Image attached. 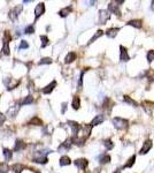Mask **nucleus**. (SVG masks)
I'll use <instances>...</instances> for the list:
<instances>
[{"label":"nucleus","instance_id":"obj_1","mask_svg":"<svg viewBox=\"0 0 154 173\" xmlns=\"http://www.w3.org/2000/svg\"><path fill=\"white\" fill-rule=\"evenodd\" d=\"M113 125H114V127L116 128V129L122 130V129H126V128H128V126H129V122H128V120L123 119V118L116 117V118H114V119H113Z\"/></svg>","mask_w":154,"mask_h":173},{"label":"nucleus","instance_id":"obj_2","mask_svg":"<svg viewBox=\"0 0 154 173\" xmlns=\"http://www.w3.org/2000/svg\"><path fill=\"white\" fill-rule=\"evenodd\" d=\"M23 9V6L22 5H19V6H15L14 8H12L8 13V17L12 20V21H16V19L19 17V15L21 14Z\"/></svg>","mask_w":154,"mask_h":173},{"label":"nucleus","instance_id":"obj_3","mask_svg":"<svg viewBox=\"0 0 154 173\" xmlns=\"http://www.w3.org/2000/svg\"><path fill=\"white\" fill-rule=\"evenodd\" d=\"M68 126L71 128V132H73V137H76L77 134L80 133V129H81V125L76 121H73V120H69L68 122Z\"/></svg>","mask_w":154,"mask_h":173},{"label":"nucleus","instance_id":"obj_4","mask_svg":"<svg viewBox=\"0 0 154 173\" xmlns=\"http://www.w3.org/2000/svg\"><path fill=\"white\" fill-rule=\"evenodd\" d=\"M12 82H13V79H12V77H6V79L4 80L5 85L7 87V90H13V89H15V88L20 84V81H15L14 83Z\"/></svg>","mask_w":154,"mask_h":173},{"label":"nucleus","instance_id":"obj_5","mask_svg":"<svg viewBox=\"0 0 154 173\" xmlns=\"http://www.w3.org/2000/svg\"><path fill=\"white\" fill-rule=\"evenodd\" d=\"M45 13V4L44 2H39L35 8V17L38 19Z\"/></svg>","mask_w":154,"mask_h":173},{"label":"nucleus","instance_id":"obj_6","mask_svg":"<svg viewBox=\"0 0 154 173\" xmlns=\"http://www.w3.org/2000/svg\"><path fill=\"white\" fill-rule=\"evenodd\" d=\"M19 110H20V104H19V103H17V104H14L13 106H9V109H8L7 111V115L10 117V118H15L17 112H19Z\"/></svg>","mask_w":154,"mask_h":173},{"label":"nucleus","instance_id":"obj_7","mask_svg":"<svg viewBox=\"0 0 154 173\" xmlns=\"http://www.w3.org/2000/svg\"><path fill=\"white\" fill-rule=\"evenodd\" d=\"M75 165L77 166L80 170H85L89 165V162L88 159H85V158H80V159H76L75 162Z\"/></svg>","mask_w":154,"mask_h":173},{"label":"nucleus","instance_id":"obj_8","mask_svg":"<svg viewBox=\"0 0 154 173\" xmlns=\"http://www.w3.org/2000/svg\"><path fill=\"white\" fill-rule=\"evenodd\" d=\"M47 154H37V156L33 158V162L38 164H46L48 162V158L46 157Z\"/></svg>","mask_w":154,"mask_h":173},{"label":"nucleus","instance_id":"obj_9","mask_svg":"<svg viewBox=\"0 0 154 173\" xmlns=\"http://www.w3.org/2000/svg\"><path fill=\"white\" fill-rule=\"evenodd\" d=\"M152 141L151 140H146L145 142H144V144H143V147H141V149H140L139 154L140 155H145V154H147L148 151L151 150V148H152Z\"/></svg>","mask_w":154,"mask_h":173},{"label":"nucleus","instance_id":"obj_10","mask_svg":"<svg viewBox=\"0 0 154 173\" xmlns=\"http://www.w3.org/2000/svg\"><path fill=\"white\" fill-rule=\"evenodd\" d=\"M103 120H105V117H103V114H98V115H95L94 118H93V120L91 121L90 126H91V127H94V126H98V125L103 124Z\"/></svg>","mask_w":154,"mask_h":173},{"label":"nucleus","instance_id":"obj_11","mask_svg":"<svg viewBox=\"0 0 154 173\" xmlns=\"http://www.w3.org/2000/svg\"><path fill=\"white\" fill-rule=\"evenodd\" d=\"M99 16H100L99 23H100V24H103V23L109 19V12H108V10H103V9H101V10L99 12Z\"/></svg>","mask_w":154,"mask_h":173},{"label":"nucleus","instance_id":"obj_12","mask_svg":"<svg viewBox=\"0 0 154 173\" xmlns=\"http://www.w3.org/2000/svg\"><path fill=\"white\" fill-rule=\"evenodd\" d=\"M27 148V143H24L22 140H16L14 144V151H22Z\"/></svg>","mask_w":154,"mask_h":173},{"label":"nucleus","instance_id":"obj_13","mask_svg":"<svg viewBox=\"0 0 154 173\" xmlns=\"http://www.w3.org/2000/svg\"><path fill=\"white\" fill-rule=\"evenodd\" d=\"M120 51H121V54H120V59H121V61H129L130 60V55L128 54V51H126L125 47H123V46L121 45L120 46Z\"/></svg>","mask_w":154,"mask_h":173},{"label":"nucleus","instance_id":"obj_14","mask_svg":"<svg viewBox=\"0 0 154 173\" xmlns=\"http://www.w3.org/2000/svg\"><path fill=\"white\" fill-rule=\"evenodd\" d=\"M57 87V81H52L50 84H47L45 88H43V94L45 95H48V94H51L52 91L54 90V88Z\"/></svg>","mask_w":154,"mask_h":173},{"label":"nucleus","instance_id":"obj_15","mask_svg":"<svg viewBox=\"0 0 154 173\" xmlns=\"http://www.w3.org/2000/svg\"><path fill=\"white\" fill-rule=\"evenodd\" d=\"M71 144H73V140H71V137L70 139H67L65 142L62 143L61 145L59 147V151L61 150H68V149H70V147H71Z\"/></svg>","mask_w":154,"mask_h":173},{"label":"nucleus","instance_id":"obj_16","mask_svg":"<svg viewBox=\"0 0 154 173\" xmlns=\"http://www.w3.org/2000/svg\"><path fill=\"white\" fill-rule=\"evenodd\" d=\"M118 6H120V5H116L115 1H112L109 4V6H108V9H109V12H112V13H114V14H116V15H120Z\"/></svg>","mask_w":154,"mask_h":173},{"label":"nucleus","instance_id":"obj_17","mask_svg":"<svg viewBox=\"0 0 154 173\" xmlns=\"http://www.w3.org/2000/svg\"><path fill=\"white\" fill-rule=\"evenodd\" d=\"M24 169H25V167H24L22 164H19V163H16V164L10 166V170L14 173H22V171Z\"/></svg>","mask_w":154,"mask_h":173},{"label":"nucleus","instance_id":"obj_18","mask_svg":"<svg viewBox=\"0 0 154 173\" xmlns=\"http://www.w3.org/2000/svg\"><path fill=\"white\" fill-rule=\"evenodd\" d=\"M32 103H33V97H32L31 95H29V96H27V97L23 98L19 104H20V106H21V105H29V104H32Z\"/></svg>","mask_w":154,"mask_h":173},{"label":"nucleus","instance_id":"obj_19","mask_svg":"<svg viewBox=\"0 0 154 173\" xmlns=\"http://www.w3.org/2000/svg\"><path fill=\"white\" fill-rule=\"evenodd\" d=\"M28 125H31V126H42L43 121L40 120L38 117H33V118H31V120L28 121Z\"/></svg>","mask_w":154,"mask_h":173},{"label":"nucleus","instance_id":"obj_20","mask_svg":"<svg viewBox=\"0 0 154 173\" xmlns=\"http://www.w3.org/2000/svg\"><path fill=\"white\" fill-rule=\"evenodd\" d=\"M118 30H120L118 28H110V29H108V30L106 31V36L109 38H114L118 35Z\"/></svg>","mask_w":154,"mask_h":173},{"label":"nucleus","instance_id":"obj_21","mask_svg":"<svg viewBox=\"0 0 154 173\" xmlns=\"http://www.w3.org/2000/svg\"><path fill=\"white\" fill-rule=\"evenodd\" d=\"M74 60H76V53L75 52H69L65 58V62L66 64H71Z\"/></svg>","mask_w":154,"mask_h":173},{"label":"nucleus","instance_id":"obj_22","mask_svg":"<svg viewBox=\"0 0 154 173\" xmlns=\"http://www.w3.org/2000/svg\"><path fill=\"white\" fill-rule=\"evenodd\" d=\"M2 155H4V157L6 160H10L12 157H13V152L10 149H8V148H4L2 149Z\"/></svg>","mask_w":154,"mask_h":173},{"label":"nucleus","instance_id":"obj_23","mask_svg":"<svg viewBox=\"0 0 154 173\" xmlns=\"http://www.w3.org/2000/svg\"><path fill=\"white\" fill-rule=\"evenodd\" d=\"M128 24L135 27V28H137V29H140V28L143 27V21H141V20H131V21L128 22Z\"/></svg>","mask_w":154,"mask_h":173},{"label":"nucleus","instance_id":"obj_24","mask_svg":"<svg viewBox=\"0 0 154 173\" xmlns=\"http://www.w3.org/2000/svg\"><path fill=\"white\" fill-rule=\"evenodd\" d=\"M73 109L74 110H78L80 107H81V99H80V97L78 96H74L73 98Z\"/></svg>","mask_w":154,"mask_h":173},{"label":"nucleus","instance_id":"obj_25","mask_svg":"<svg viewBox=\"0 0 154 173\" xmlns=\"http://www.w3.org/2000/svg\"><path fill=\"white\" fill-rule=\"evenodd\" d=\"M71 6H69V7H66V8H62L61 10L59 12V15L61 16V17H66V16H68V14H70L71 13Z\"/></svg>","mask_w":154,"mask_h":173},{"label":"nucleus","instance_id":"obj_26","mask_svg":"<svg viewBox=\"0 0 154 173\" xmlns=\"http://www.w3.org/2000/svg\"><path fill=\"white\" fill-rule=\"evenodd\" d=\"M70 164H71V160H70V158L68 156H62L60 158V165L61 166H67L70 165Z\"/></svg>","mask_w":154,"mask_h":173},{"label":"nucleus","instance_id":"obj_27","mask_svg":"<svg viewBox=\"0 0 154 173\" xmlns=\"http://www.w3.org/2000/svg\"><path fill=\"white\" fill-rule=\"evenodd\" d=\"M1 51H2V54H5V55H9L10 50H9V43H8V42H5V40H4V44H2V49H1Z\"/></svg>","mask_w":154,"mask_h":173},{"label":"nucleus","instance_id":"obj_28","mask_svg":"<svg viewBox=\"0 0 154 173\" xmlns=\"http://www.w3.org/2000/svg\"><path fill=\"white\" fill-rule=\"evenodd\" d=\"M99 160H100V164H107V163L110 162V156L103 154V155H101V156L99 157Z\"/></svg>","mask_w":154,"mask_h":173},{"label":"nucleus","instance_id":"obj_29","mask_svg":"<svg viewBox=\"0 0 154 173\" xmlns=\"http://www.w3.org/2000/svg\"><path fill=\"white\" fill-rule=\"evenodd\" d=\"M40 40H42V49H45L46 46L48 45V43H50L48 37L45 36V35H42V36H40Z\"/></svg>","mask_w":154,"mask_h":173},{"label":"nucleus","instance_id":"obj_30","mask_svg":"<svg viewBox=\"0 0 154 173\" xmlns=\"http://www.w3.org/2000/svg\"><path fill=\"white\" fill-rule=\"evenodd\" d=\"M103 30H98L97 32H95L94 35H93V37L90 39V42H89V44H92L93 42H94L95 39H98V38L100 37V36H103Z\"/></svg>","mask_w":154,"mask_h":173},{"label":"nucleus","instance_id":"obj_31","mask_svg":"<svg viewBox=\"0 0 154 173\" xmlns=\"http://www.w3.org/2000/svg\"><path fill=\"white\" fill-rule=\"evenodd\" d=\"M9 166L7 163H0V173H8Z\"/></svg>","mask_w":154,"mask_h":173},{"label":"nucleus","instance_id":"obj_32","mask_svg":"<svg viewBox=\"0 0 154 173\" xmlns=\"http://www.w3.org/2000/svg\"><path fill=\"white\" fill-rule=\"evenodd\" d=\"M123 100H124L125 103L130 104V105H133L135 107H137V106H138V104H137V103H136L133 99H131V98L129 97V96H124V97H123Z\"/></svg>","mask_w":154,"mask_h":173},{"label":"nucleus","instance_id":"obj_33","mask_svg":"<svg viewBox=\"0 0 154 173\" xmlns=\"http://www.w3.org/2000/svg\"><path fill=\"white\" fill-rule=\"evenodd\" d=\"M103 145H105V148L106 149H108V150H110V149H113L114 148V143L112 142V140H105L103 141Z\"/></svg>","mask_w":154,"mask_h":173},{"label":"nucleus","instance_id":"obj_34","mask_svg":"<svg viewBox=\"0 0 154 173\" xmlns=\"http://www.w3.org/2000/svg\"><path fill=\"white\" fill-rule=\"evenodd\" d=\"M38 64L39 65H50V64H52V59L51 58H43Z\"/></svg>","mask_w":154,"mask_h":173},{"label":"nucleus","instance_id":"obj_35","mask_svg":"<svg viewBox=\"0 0 154 173\" xmlns=\"http://www.w3.org/2000/svg\"><path fill=\"white\" fill-rule=\"evenodd\" d=\"M135 160H136V156H132L131 158H129V160H128V163L124 165V167H131V166L135 164Z\"/></svg>","mask_w":154,"mask_h":173},{"label":"nucleus","instance_id":"obj_36","mask_svg":"<svg viewBox=\"0 0 154 173\" xmlns=\"http://www.w3.org/2000/svg\"><path fill=\"white\" fill-rule=\"evenodd\" d=\"M29 47V44L27 40H21L20 45H19V50H24V49H28Z\"/></svg>","mask_w":154,"mask_h":173},{"label":"nucleus","instance_id":"obj_37","mask_svg":"<svg viewBox=\"0 0 154 173\" xmlns=\"http://www.w3.org/2000/svg\"><path fill=\"white\" fill-rule=\"evenodd\" d=\"M24 32H25V34H29V35L33 34V32H35V27H33V25H28V27L24 29Z\"/></svg>","mask_w":154,"mask_h":173},{"label":"nucleus","instance_id":"obj_38","mask_svg":"<svg viewBox=\"0 0 154 173\" xmlns=\"http://www.w3.org/2000/svg\"><path fill=\"white\" fill-rule=\"evenodd\" d=\"M153 60H154V50H152V51H150V52L147 53V61L152 62Z\"/></svg>","mask_w":154,"mask_h":173},{"label":"nucleus","instance_id":"obj_39","mask_svg":"<svg viewBox=\"0 0 154 173\" xmlns=\"http://www.w3.org/2000/svg\"><path fill=\"white\" fill-rule=\"evenodd\" d=\"M84 73L85 70H83L81 73V76H80V82H78V90H81L82 87H83V76H84Z\"/></svg>","mask_w":154,"mask_h":173},{"label":"nucleus","instance_id":"obj_40","mask_svg":"<svg viewBox=\"0 0 154 173\" xmlns=\"http://www.w3.org/2000/svg\"><path fill=\"white\" fill-rule=\"evenodd\" d=\"M10 39H12V37H10V35H9V32L8 31H5V36H4V40L5 42H10Z\"/></svg>","mask_w":154,"mask_h":173},{"label":"nucleus","instance_id":"obj_41","mask_svg":"<svg viewBox=\"0 0 154 173\" xmlns=\"http://www.w3.org/2000/svg\"><path fill=\"white\" fill-rule=\"evenodd\" d=\"M5 121H6V115H5L4 113L0 112V125H4Z\"/></svg>","mask_w":154,"mask_h":173},{"label":"nucleus","instance_id":"obj_42","mask_svg":"<svg viewBox=\"0 0 154 173\" xmlns=\"http://www.w3.org/2000/svg\"><path fill=\"white\" fill-rule=\"evenodd\" d=\"M66 110H67V103H63V104H62V111H61V112L65 113L66 112Z\"/></svg>","mask_w":154,"mask_h":173},{"label":"nucleus","instance_id":"obj_43","mask_svg":"<svg viewBox=\"0 0 154 173\" xmlns=\"http://www.w3.org/2000/svg\"><path fill=\"white\" fill-rule=\"evenodd\" d=\"M151 4H152V6H151V8H152V9H153V10H154V1H152Z\"/></svg>","mask_w":154,"mask_h":173},{"label":"nucleus","instance_id":"obj_44","mask_svg":"<svg viewBox=\"0 0 154 173\" xmlns=\"http://www.w3.org/2000/svg\"><path fill=\"white\" fill-rule=\"evenodd\" d=\"M115 173H121V171H120V170H116V172Z\"/></svg>","mask_w":154,"mask_h":173}]
</instances>
